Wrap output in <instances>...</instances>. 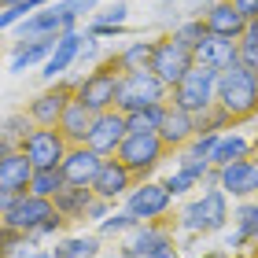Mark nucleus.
I'll return each mask as SVG.
<instances>
[{
    "label": "nucleus",
    "mask_w": 258,
    "mask_h": 258,
    "mask_svg": "<svg viewBox=\"0 0 258 258\" xmlns=\"http://www.w3.org/2000/svg\"><path fill=\"white\" fill-rule=\"evenodd\" d=\"M218 103L236 122L258 114V70L243 67V63H232L229 70H221V78H218Z\"/></svg>",
    "instance_id": "1"
},
{
    "label": "nucleus",
    "mask_w": 258,
    "mask_h": 258,
    "mask_svg": "<svg viewBox=\"0 0 258 258\" xmlns=\"http://www.w3.org/2000/svg\"><path fill=\"white\" fill-rule=\"evenodd\" d=\"M166 92H173V89L155 74V70H129V74H122V81H118V103H114V111L133 114V111L155 107V103H170Z\"/></svg>",
    "instance_id": "2"
},
{
    "label": "nucleus",
    "mask_w": 258,
    "mask_h": 258,
    "mask_svg": "<svg viewBox=\"0 0 258 258\" xmlns=\"http://www.w3.org/2000/svg\"><path fill=\"white\" fill-rule=\"evenodd\" d=\"M218 78H221V70L196 63L188 74H184V81L173 89V100H170V103H177V107L192 111V114L210 111V107L218 103Z\"/></svg>",
    "instance_id": "3"
},
{
    "label": "nucleus",
    "mask_w": 258,
    "mask_h": 258,
    "mask_svg": "<svg viewBox=\"0 0 258 258\" xmlns=\"http://www.w3.org/2000/svg\"><path fill=\"white\" fill-rule=\"evenodd\" d=\"M225 221H229V196L221 192V188H214V184L181 210V229L199 232V236L225 229Z\"/></svg>",
    "instance_id": "4"
},
{
    "label": "nucleus",
    "mask_w": 258,
    "mask_h": 258,
    "mask_svg": "<svg viewBox=\"0 0 258 258\" xmlns=\"http://www.w3.org/2000/svg\"><path fill=\"white\" fill-rule=\"evenodd\" d=\"M55 214V203L44 196H33V192H22V196H11V199H0V221L19 232L33 236L44 221Z\"/></svg>",
    "instance_id": "5"
},
{
    "label": "nucleus",
    "mask_w": 258,
    "mask_h": 258,
    "mask_svg": "<svg viewBox=\"0 0 258 258\" xmlns=\"http://www.w3.org/2000/svg\"><path fill=\"white\" fill-rule=\"evenodd\" d=\"M166 151H170V148L162 144L159 133H129V137L122 140V148H118V155H114V159H118L137 181H144L148 173L162 162Z\"/></svg>",
    "instance_id": "6"
},
{
    "label": "nucleus",
    "mask_w": 258,
    "mask_h": 258,
    "mask_svg": "<svg viewBox=\"0 0 258 258\" xmlns=\"http://www.w3.org/2000/svg\"><path fill=\"white\" fill-rule=\"evenodd\" d=\"M118 81L122 74L118 70H107V67H96L92 74L81 78V85H78V96L92 114H103V111H114V103H118Z\"/></svg>",
    "instance_id": "7"
},
{
    "label": "nucleus",
    "mask_w": 258,
    "mask_h": 258,
    "mask_svg": "<svg viewBox=\"0 0 258 258\" xmlns=\"http://www.w3.org/2000/svg\"><path fill=\"white\" fill-rule=\"evenodd\" d=\"M125 258H173V232L159 221H140V225L129 232L125 247H122Z\"/></svg>",
    "instance_id": "8"
},
{
    "label": "nucleus",
    "mask_w": 258,
    "mask_h": 258,
    "mask_svg": "<svg viewBox=\"0 0 258 258\" xmlns=\"http://www.w3.org/2000/svg\"><path fill=\"white\" fill-rule=\"evenodd\" d=\"M19 151H26L30 162H33L37 170H52V166H63L70 144H67V137H63L55 125H37L26 140H22Z\"/></svg>",
    "instance_id": "9"
},
{
    "label": "nucleus",
    "mask_w": 258,
    "mask_h": 258,
    "mask_svg": "<svg viewBox=\"0 0 258 258\" xmlns=\"http://www.w3.org/2000/svg\"><path fill=\"white\" fill-rule=\"evenodd\" d=\"M192 67H196V52H188L173 37H155V59H151V70H155L170 89H177Z\"/></svg>",
    "instance_id": "10"
},
{
    "label": "nucleus",
    "mask_w": 258,
    "mask_h": 258,
    "mask_svg": "<svg viewBox=\"0 0 258 258\" xmlns=\"http://www.w3.org/2000/svg\"><path fill=\"white\" fill-rule=\"evenodd\" d=\"M78 85L81 81H70V78H59L52 89H44L41 96L30 100V118L37 125H59L63 111L70 107V100L78 96Z\"/></svg>",
    "instance_id": "11"
},
{
    "label": "nucleus",
    "mask_w": 258,
    "mask_h": 258,
    "mask_svg": "<svg viewBox=\"0 0 258 258\" xmlns=\"http://www.w3.org/2000/svg\"><path fill=\"white\" fill-rule=\"evenodd\" d=\"M170 203H173V192L162 181H140L137 188L125 196V210L137 221H159L170 210Z\"/></svg>",
    "instance_id": "12"
},
{
    "label": "nucleus",
    "mask_w": 258,
    "mask_h": 258,
    "mask_svg": "<svg viewBox=\"0 0 258 258\" xmlns=\"http://www.w3.org/2000/svg\"><path fill=\"white\" fill-rule=\"evenodd\" d=\"M125 137H129L125 114H122V111H103V114H96V122H92L85 144H89L92 151H100L103 159H114Z\"/></svg>",
    "instance_id": "13"
},
{
    "label": "nucleus",
    "mask_w": 258,
    "mask_h": 258,
    "mask_svg": "<svg viewBox=\"0 0 258 258\" xmlns=\"http://www.w3.org/2000/svg\"><path fill=\"white\" fill-rule=\"evenodd\" d=\"M218 188L232 199H251L258 196V159H240L218 170Z\"/></svg>",
    "instance_id": "14"
},
{
    "label": "nucleus",
    "mask_w": 258,
    "mask_h": 258,
    "mask_svg": "<svg viewBox=\"0 0 258 258\" xmlns=\"http://www.w3.org/2000/svg\"><path fill=\"white\" fill-rule=\"evenodd\" d=\"M85 41H89V30H85V33H78V30L63 33L59 44H55V52L41 63V78H44V81H59L67 70L81 59V48H85Z\"/></svg>",
    "instance_id": "15"
},
{
    "label": "nucleus",
    "mask_w": 258,
    "mask_h": 258,
    "mask_svg": "<svg viewBox=\"0 0 258 258\" xmlns=\"http://www.w3.org/2000/svg\"><path fill=\"white\" fill-rule=\"evenodd\" d=\"M33 173H37V166L30 162V155H26V151L4 155V159H0V199H11V196L30 192Z\"/></svg>",
    "instance_id": "16"
},
{
    "label": "nucleus",
    "mask_w": 258,
    "mask_h": 258,
    "mask_svg": "<svg viewBox=\"0 0 258 258\" xmlns=\"http://www.w3.org/2000/svg\"><path fill=\"white\" fill-rule=\"evenodd\" d=\"M159 137H162V144H166L170 151H173V148H188V140L199 137L196 114L184 111V107H177V103H170V107H166V118H162V125H159Z\"/></svg>",
    "instance_id": "17"
},
{
    "label": "nucleus",
    "mask_w": 258,
    "mask_h": 258,
    "mask_svg": "<svg viewBox=\"0 0 258 258\" xmlns=\"http://www.w3.org/2000/svg\"><path fill=\"white\" fill-rule=\"evenodd\" d=\"M133 173H129L118 159H103V166H100V173H96V181H92V192H96L100 199H122V196H129L133 192Z\"/></svg>",
    "instance_id": "18"
},
{
    "label": "nucleus",
    "mask_w": 258,
    "mask_h": 258,
    "mask_svg": "<svg viewBox=\"0 0 258 258\" xmlns=\"http://www.w3.org/2000/svg\"><path fill=\"white\" fill-rule=\"evenodd\" d=\"M100 166H103V155H100V151H92L89 144L70 148L67 159H63L67 184H92V181H96V173H100Z\"/></svg>",
    "instance_id": "19"
},
{
    "label": "nucleus",
    "mask_w": 258,
    "mask_h": 258,
    "mask_svg": "<svg viewBox=\"0 0 258 258\" xmlns=\"http://www.w3.org/2000/svg\"><path fill=\"white\" fill-rule=\"evenodd\" d=\"M196 63L214 67V70H229L232 63H240V41L221 37V33H207V41L196 48Z\"/></svg>",
    "instance_id": "20"
},
{
    "label": "nucleus",
    "mask_w": 258,
    "mask_h": 258,
    "mask_svg": "<svg viewBox=\"0 0 258 258\" xmlns=\"http://www.w3.org/2000/svg\"><path fill=\"white\" fill-rule=\"evenodd\" d=\"M55 44H59V37H30V41H15V48H11V59H8V70H11V74H22V70L44 63V59L55 52Z\"/></svg>",
    "instance_id": "21"
},
{
    "label": "nucleus",
    "mask_w": 258,
    "mask_h": 258,
    "mask_svg": "<svg viewBox=\"0 0 258 258\" xmlns=\"http://www.w3.org/2000/svg\"><path fill=\"white\" fill-rule=\"evenodd\" d=\"M203 19H207L210 33H221V37H232V41H240L243 30H247V19H243V11H236L232 0H218Z\"/></svg>",
    "instance_id": "22"
},
{
    "label": "nucleus",
    "mask_w": 258,
    "mask_h": 258,
    "mask_svg": "<svg viewBox=\"0 0 258 258\" xmlns=\"http://www.w3.org/2000/svg\"><path fill=\"white\" fill-rule=\"evenodd\" d=\"M92 122H96V114H92L81 100H70V107L63 111V118H59V133L67 137V144L70 148H81L89 140V129H92Z\"/></svg>",
    "instance_id": "23"
},
{
    "label": "nucleus",
    "mask_w": 258,
    "mask_h": 258,
    "mask_svg": "<svg viewBox=\"0 0 258 258\" xmlns=\"http://www.w3.org/2000/svg\"><path fill=\"white\" fill-rule=\"evenodd\" d=\"M92 199H96L92 184H67V188L55 196L52 203H55V210H59L63 218H70V221H85V210H89Z\"/></svg>",
    "instance_id": "24"
},
{
    "label": "nucleus",
    "mask_w": 258,
    "mask_h": 258,
    "mask_svg": "<svg viewBox=\"0 0 258 258\" xmlns=\"http://www.w3.org/2000/svg\"><path fill=\"white\" fill-rule=\"evenodd\" d=\"M254 155V144L247 137H240V133H225L218 140V148H214V155H210V162L221 170V166H229V162H240V159H251Z\"/></svg>",
    "instance_id": "25"
},
{
    "label": "nucleus",
    "mask_w": 258,
    "mask_h": 258,
    "mask_svg": "<svg viewBox=\"0 0 258 258\" xmlns=\"http://www.w3.org/2000/svg\"><path fill=\"white\" fill-rule=\"evenodd\" d=\"M151 59H155V41H129L118 52L122 74H129V70H151Z\"/></svg>",
    "instance_id": "26"
},
{
    "label": "nucleus",
    "mask_w": 258,
    "mask_h": 258,
    "mask_svg": "<svg viewBox=\"0 0 258 258\" xmlns=\"http://www.w3.org/2000/svg\"><path fill=\"white\" fill-rule=\"evenodd\" d=\"M52 258H100V236H70L52 247Z\"/></svg>",
    "instance_id": "27"
},
{
    "label": "nucleus",
    "mask_w": 258,
    "mask_h": 258,
    "mask_svg": "<svg viewBox=\"0 0 258 258\" xmlns=\"http://www.w3.org/2000/svg\"><path fill=\"white\" fill-rule=\"evenodd\" d=\"M63 188H67V173H63V166L37 170V173H33V181H30V192H33V196H44V199H55Z\"/></svg>",
    "instance_id": "28"
},
{
    "label": "nucleus",
    "mask_w": 258,
    "mask_h": 258,
    "mask_svg": "<svg viewBox=\"0 0 258 258\" xmlns=\"http://www.w3.org/2000/svg\"><path fill=\"white\" fill-rule=\"evenodd\" d=\"M166 107H170V103H155V107H144V111H133V114H125V125H129V133H159L162 118H166Z\"/></svg>",
    "instance_id": "29"
},
{
    "label": "nucleus",
    "mask_w": 258,
    "mask_h": 258,
    "mask_svg": "<svg viewBox=\"0 0 258 258\" xmlns=\"http://www.w3.org/2000/svg\"><path fill=\"white\" fill-rule=\"evenodd\" d=\"M207 33H210V30H207V19H184L181 26H177V30L170 33V37L177 41V44H184V48H188V52H196L199 44L207 41Z\"/></svg>",
    "instance_id": "30"
},
{
    "label": "nucleus",
    "mask_w": 258,
    "mask_h": 258,
    "mask_svg": "<svg viewBox=\"0 0 258 258\" xmlns=\"http://www.w3.org/2000/svg\"><path fill=\"white\" fill-rule=\"evenodd\" d=\"M33 129H37V122L30 118V111H22V114H8V118H4V129H0V140H11V144H19V148H22V140H26Z\"/></svg>",
    "instance_id": "31"
},
{
    "label": "nucleus",
    "mask_w": 258,
    "mask_h": 258,
    "mask_svg": "<svg viewBox=\"0 0 258 258\" xmlns=\"http://www.w3.org/2000/svg\"><path fill=\"white\" fill-rule=\"evenodd\" d=\"M232 122V114L221 107V103H214L210 111H203V114H196V125H199V133H221V129H229Z\"/></svg>",
    "instance_id": "32"
},
{
    "label": "nucleus",
    "mask_w": 258,
    "mask_h": 258,
    "mask_svg": "<svg viewBox=\"0 0 258 258\" xmlns=\"http://www.w3.org/2000/svg\"><path fill=\"white\" fill-rule=\"evenodd\" d=\"M240 63L258 70V19L247 22V30H243V37H240Z\"/></svg>",
    "instance_id": "33"
},
{
    "label": "nucleus",
    "mask_w": 258,
    "mask_h": 258,
    "mask_svg": "<svg viewBox=\"0 0 258 258\" xmlns=\"http://www.w3.org/2000/svg\"><path fill=\"white\" fill-rule=\"evenodd\" d=\"M232 218H236V229L247 240H258V199H254V203H240Z\"/></svg>",
    "instance_id": "34"
},
{
    "label": "nucleus",
    "mask_w": 258,
    "mask_h": 258,
    "mask_svg": "<svg viewBox=\"0 0 258 258\" xmlns=\"http://www.w3.org/2000/svg\"><path fill=\"white\" fill-rule=\"evenodd\" d=\"M140 225V221L129 214V210H118V214H111V218H103L100 221V236H118V232H133Z\"/></svg>",
    "instance_id": "35"
},
{
    "label": "nucleus",
    "mask_w": 258,
    "mask_h": 258,
    "mask_svg": "<svg viewBox=\"0 0 258 258\" xmlns=\"http://www.w3.org/2000/svg\"><path fill=\"white\" fill-rule=\"evenodd\" d=\"M218 140H221V133H199V137L188 140V148H181V151L192 155V159H210L214 148H218Z\"/></svg>",
    "instance_id": "36"
},
{
    "label": "nucleus",
    "mask_w": 258,
    "mask_h": 258,
    "mask_svg": "<svg viewBox=\"0 0 258 258\" xmlns=\"http://www.w3.org/2000/svg\"><path fill=\"white\" fill-rule=\"evenodd\" d=\"M125 19H129V4H125V0H114L111 8H103V11H92V19H89V22H107V26H125Z\"/></svg>",
    "instance_id": "37"
},
{
    "label": "nucleus",
    "mask_w": 258,
    "mask_h": 258,
    "mask_svg": "<svg viewBox=\"0 0 258 258\" xmlns=\"http://www.w3.org/2000/svg\"><path fill=\"white\" fill-rule=\"evenodd\" d=\"M67 221H70V218H63V214H59V210H55V214H52L48 221H44V225H41L37 232H33V236H30V240H33V243H37V240H44V236H55V232H63V225H67Z\"/></svg>",
    "instance_id": "38"
},
{
    "label": "nucleus",
    "mask_w": 258,
    "mask_h": 258,
    "mask_svg": "<svg viewBox=\"0 0 258 258\" xmlns=\"http://www.w3.org/2000/svg\"><path fill=\"white\" fill-rule=\"evenodd\" d=\"M111 199H92V203H89V210H85V221H103V218H111Z\"/></svg>",
    "instance_id": "39"
},
{
    "label": "nucleus",
    "mask_w": 258,
    "mask_h": 258,
    "mask_svg": "<svg viewBox=\"0 0 258 258\" xmlns=\"http://www.w3.org/2000/svg\"><path fill=\"white\" fill-rule=\"evenodd\" d=\"M232 4H236V11H243V19H258V0H232Z\"/></svg>",
    "instance_id": "40"
},
{
    "label": "nucleus",
    "mask_w": 258,
    "mask_h": 258,
    "mask_svg": "<svg viewBox=\"0 0 258 258\" xmlns=\"http://www.w3.org/2000/svg\"><path fill=\"white\" fill-rule=\"evenodd\" d=\"M243 243H247V236H243L240 229H236V232H229V236H225V247H229V251H240Z\"/></svg>",
    "instance_id": "41"
},
{
    "label": "nucleus",
    "mask_w": 258,
    "mask_h": 258,
    "mask_svg": "<svg viewBox=\"0 0 258 258\" xmlns=\"http://www.w3.org/2000/svg\"><path fill=\"white\" fill-rule=\"evenodd\" d=\"M67 4H70V8H74V11H78V15H89V11H92V8H96V4H100V0H67Z\"/></svg>",
    "instance_id": "42"
},
{
    "label": "nucleus",
    "mask_w": 258,
    "mask_h": 258,
    "mask_svg": "<svg viewBox=\"0 0 258 258\" xmlns=\"http://www.w3.org/2000/svg\"><path fill=\"white\" fill-rule=\"evenodd\" d=\"M4 8H15V4H26V0H0Z\"/></svg>",
    "instance_id": "43"
},
{
    "label": "nucleus",
    "mask_w": 258,
    "mask_h": 258,
    "mask_svg": "<svg viewBox=\"0 0 258 258\" xmlns=\"http://www.w3.org/2000/svg\"><path fill=\"white\" fill-rule=\"evenodd\" d=\"M26 258H52V254H41V251H33V254H26Z\"/></svg>",
    "instance_id": "44"
},
{
    "label": "nucleus",
    "mask_w": 258,
    "mask_h": 258,
    "mask_svg": "<svg viewBox=\"0 0 258 258\" xmlns=\"http://www.w3.org/2000/svg\"><path fill=\"white\" fill-rule=\"evenodd\" d=\"M254 159H258V137H254Z\"/></svg>",
    "instance_id": "45"
},
{
    "label": "nucleus",
    "mask_w": 258,
    "mask_h": 258,
    "mask_svg": "<svg viewBox=\"0 0 258 258\" xmlns=\"http://www.w3.org/2000/svg\"><path fill=\"white\" fill-rule=\"evenodd\" d=\"M207 258H225V254H207Z\"/></svg>",
    "instance_id": "46"
},
{
    "label": "nucleus",
    "mask_w": 258,
    "mask_h": 258,
    "mask_svg": "<svg viewBox=\"0 0 258 258\" xmlns=\"http://www.w3.org/2000/svg\"><path fill=\"white\" fill-rule=\"evenodd\" d=\"M162 4H173V0H162Z\"/></svg>",
    "instance_id": "47"
},
{
    "label": "nucleus",
    "mask_w": 258,
    "mask_h": 258,
    "mask_svg": "<svg viewBox=\"0 0 258 258\" xmlns=\"http://www.w3.org/2000/svg\"><path fill=\"white\" fill-rule=\"evenodd\" d=\"M251 258H258V251H254V254H251Z\"/></svg>",
    "instance_id": "48"
}]
</instances>
